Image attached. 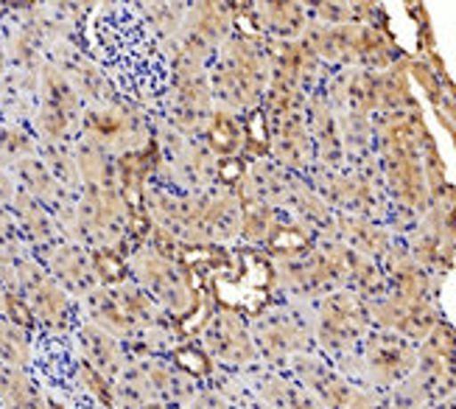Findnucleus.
<instances>
[{"instance_id": "20e7f679", "label": "nucleus", "mask_w": 456, "mask_h": 409, "mask_svg": "<svg viewBox=\"0 0 456 409\" xmlns=\"http://www.w3.org/2000/svg\"><path fill=\"white\" fill-rule=\"evenodd\" d=\"M305 339H311V328H303L300 320L289 317V311H272L257 325V342L269 356H291L303 350Z\"/></svg>"}, {"instance_id": "f257e3e1", "label": "nucleus", "mask_w": 456, "mask_h": 409, "mask_svg": "<svg viewBox=\"0 0 456 409\" xmlns=\"http://www.w3.org/2000/svg\"><path fill=\"white\" fill-rule=\"evenodd\" d=\"M367 328V315L359 306L355 295H330L325 298L320 317H316V339L330 354H347L355 342H362V334Z\"/></svg>"}, {"instance_id": "39448f33", "label": "nucleus", "mask_w": 456, "mask_h": 409, "mask_svg": "<svg viewBox=\"0 0 456 409\" xmlns=\"http://www.w3.org/2000/svg\"><path fill=\"white\" fill-rule=\"evenodd\" d=\"M208 348L216 350L219 359L235 367L249 364L255 356V348H252V339L247 337L244 323L232 315H222L208 325Z\"/></svg>"}, {"instance_id": "f03ea898", "label": "nucleus", "mask_w": 456, "mask_h": 409, "mask_svg": "<svg viewBox=\"0 0 456 409\" xmlns=\"http://www.w3.org/2000/svg\"><path fill=\"white\" fill-rule=\"evenodd\" d=\"M230 51H235V53L227 56V65L219 73V82L224 85V102L235 104V107H244L261 95L264 82H266V70L261 68V56H257L247 43H232Z\"/></svg>"}, {"instance_id": "7ed1b4c3", "label": "nucleus", "mask_w": 456, "mask_h": 409, "mask_svg": "<svg viewBox=\"0 0 456 409\" xmlns=\"http://www.w3.org/2000/svg\"><path fill=\"white\" fill-rule=\"evenodd\" d=\"M414 367V350L389 334L370 337L364 348V370L372 379V384L389 387L395 381H403Z\"/></svg>"}]
</instances>
